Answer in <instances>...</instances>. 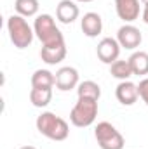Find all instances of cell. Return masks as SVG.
Instances as JSON below:
<instances>
[{
	"mask_svg": "<svg viewBox=\"0 0 148 149\" xmlns=\"http://www.w3.org/2000/svg\"><path fill=\"white\" fill-rule=\"evenodd\" d=\"M37 130L47 139L51 141H56V142H61L68 137L70 134V127L68 123L61 118V116H56L54 113L51 111H45L42 114L37 116Z\"/></svg>",
	"mask_w": 148,
	"mask_h": 149,
	"instance_id": "obj_1",
	"label": "cell"
},
{
	"mask_svg": "<svg viewBox=\"0 0 148 149\" xmlns=\"http://www.w3.org/2000/svg\"><path fill=\"white\" fill-rule=\"evenodd\" d=\"M7 31H9V37L11 42L14 43L16 49L23 50L26 47L32 45L33 37H35V31L33 28L28 24V21L19 16V14H12L9 19H7Z\"/></svg>",
	"mask_w": 148,
	"mask_h": 149,
	"instance_id": "obj_2",
	"label": "cell"
},
{
	"mask_svg": "<svg viewBox=\"0 0 148 149\" xmlns=\"http://www.w3.org/2000/svg\"><path fill=\"white\" fill-rule=\"evenodd\" d=\"M33 31H35V37L42 42L44 47L65 43V37L59 31V28L56 26V21L51 14H40V16L35 17Z\"/></svg>",
	"mask_w": 148,
	"mask_h": 149,
	"instance_id": "obj_3",
	"label": "cell"
},
{
	"mask_svg": "<svg viewBox=\"0 0 148 149\" xmlns=\"http://www.w3.org/2000/svg\"><path fill=\"white\" fill-rule=\"evenodd\" d=\"M96 116H98V101L91 97H78V101L70 111V121L73 127L85 128L96 121Z\"/></svg>",
	"mask_w": 148,
	"mask_h": 149,
	"instance_id": "obj_4",
	"label": "cell"
},
{
	"mask_svg": "<svg viewBox=\"0 0 148 149\" xmlns=\"http://www.w3.org/2000/svg\"><path fill=\"white\" fill-rule=\"evenodd\" d=\"M94 137L101 149H124V135L111 125L110 121H101L94 128Z\"/></svg>",
	"mask_w": 148,
	"mask_h": 149,
	"instance_id": "obj_5",
	"label": "cell"
},
{
	"mask_svg": "<svg viewBox=\"0 0 148 149\" xmlns=\"http://www.w3.org/2000/svg\"><path fill=\"white\" fill-rule=\"evenodd\" d=\"M120 43L117 42V38H111V37H106V38H101L98 47H96V54H98V59L105 64H113L118 56H120Z\"/></svg>",
	"mask_w": 148,
	"mask_h": 149,
	"instance_id": "obj_6",
	"label": "cell"
},
{
	"mask_svg": "<svg viewBox=\"0 0 148 149\" xmlns=\"http://www.w3.org/2000/svg\"><path fill=\"white\" fill-rule=\"evenodd\" d=\"M117 42L120 43L122 49L134 50V49H138V47L141 45L143 35H141V31H140L136 26H132V24H124V26H120L118 31H117Z\"/></svg>",
	"mask_w": 148,
	"mask_h": 149,
	"instance_id": "obj_7",
	"label": "cell"
},
{
	"mask_svg": "<svg viewBox=\"0 0 148 149\" xmlns=\"http://www.w3.org/2000/svg\"><path fill=\"white\" fill-rule=\"evenodd\" d=\"M140 2L141 0H115V12H117L118 19H122L127 24L136 21L140 17V14L143 12L140 7Z\"/></svg>",
	"mask_w": 148,
	"mask_h": 149,
	"instance_id": "obj_8",
	"label": "cell"
},
{
	"mask_svg": "<svg viewBox=\"0 0 148 149\" xmlns=\"http://www.w3.org/2000/svg\"><path fill=\"white\" fill-rule=\"evenodd\" d=\"M78 71L72 66H63L56 71V87L61 92H68L78 87Z\"/></svg>",
	"mask_w": 148,
	"mask_h": 149,
	"instance_id": "obj_9",
	"label": "cell"
},
{
	"mask_svg": "<svg viewBox=\"0 0 148 149\" xmlns=\"http://www.w3.org/2000/svg\"><path fill=\"white\" fill-rule=\"evenodd\" d=\"M115 97L117 101L122 104V106H132L138 97H140V92H138V85L129 81V80H124L117 85L115 88Z\"/></svg>",
	"mask_w": 148,
	"mask_h": 149,
	"instance_id": "obj_10",
	"label": "cell"
},
{
	"mask_svg": "<svg viewBox=\"0 0 148 149\" xmlns=\"http://www.w3.org/2000/svg\"><path fill=\"white\" fill-rule=\"evenodd\" d=\"M80 28L85 37L96 38L103 31V19L98 12H85L84 17L80 19Z\"/></svg>",
	"mask_w": 148,
	"mask_h": 149,
	"instance_id": "obj_11",
	"label": "cell"
},
{
	"mask_svg": "<svg viewBox=\"0 0 148 149\" xmlns=\"http://www.w3.org/2000/svg\"><path fill=\"white\" fill-rule=\"evenodd\" d=\"M78 14H80V10H78V5L75 3V0H61L56 5V17L63 24H72L78 17Z\"/></svg>",
	"mask_w": 148,
	"mask_h": 149,
	"instance_id": "obj_12",
	"label": "cell"
},
{
	"mask_svg": "<svg viewBox=\"0 0 148 149\" xmlns=\"http://www.w3.org/2000/svg\"><path fill=\"white\" fill-rule=\"evenodd\" d=\"M40 57L45 64L49 66H54V64H59L65 57H66V45L65 43H58V45H47L40 49Z\"/></svg>",
	"mask_w": 148,
	"mask_h": 149,
	"instance_id": "obj_13",
	"label": "cell"
},
{
	"mask_svg": "<svg viewBox=\"0 0 148 149\" xmlns=\"http://www.w3.org/2000/svg\"><path fill=\"white\" fill-rule=\"evenodd\" d=\"M127 61L131 64L132 74H136V76H145V74H148V52L136 50V52L131 54V57Z\"/></svg>",
	"mask_w": 148,
	"mask_h": 149,
	"instance_id": "obj_14",
	"label": "cell"
},
{
	"mask_svg": "<svg viewBox=\"0 0 148 149\" xmlns=\"http://www.w3.org/2000/svg\"><path fill=\"white\" fill-rule=\"evenodd\" d=\"M56 85V74L49 70H37L32 74V87L33 88H52Z\"/></svg>",
	"mask_w": 148,
	"mask_h": 149,
	"instance_id": "obj_15",
	"label": "cell"
},
{
	"mask_svg": "<svg viewBox=\"0 0 148 149\" xmlns=\"http://www.w3.org/2000/svg\"><path fill=\"white\" fill-rule=\"evenodd\" d=\"M77 95L78 97H91V99L99 101V97H101V87L96 81H92V80H84L77 87Z\"/></svg>",
	"mask_w": 148,
	"mask_h": 149,
	"instance_id": "obj_16",
	"label": "cell"
},
{
	"mask_svg": "<svg viewBox=\"0 0 148 149\" xmlns=\"http://www.w3.org/2000/svg\"><path fill=\"white\" fill-rule=\"evenodd\" d=\"M52 101V88H33L30 90V102L35 108H45Z\"/></svg>",
	"mask_w": 148,
	"mask_h": 149,
	"instance_id": "obj_17",
	"label": "cell"
},
{
	"mask_svg": "<svg viewBox=\"0 0 148 149\" xmlns=\"http://www.w3.org/2000/svg\"><path fill=\"white\" fill-rule=\"evenodd\" d=\"M110 74L113 78L124 81V80H129L132 76V70H131V64L129 61H124V59H117L113 64H110Z\"/></svg>",
	"mask_w": 148,
	"mask_h": 149,
	"instance_id": "obj_18",
	"label": "cell"
},
{
	"mask_svg": "<svg viewBox=\"0 0 148 149\" xmlns=\"http://www.w3.org/2000/svg\"><path fill=\"white\" fill-rule=\"evenodd\" d=\"M38 0H16L14 2V9L16 14L23 16V17H33L38 12Z\"/></svg>",
	"mask_w": 148,
	"mask_h": 149,
	"instance_id": "obj_19",
	"label": "cell"
},
{
	"mask_svg": "<svg viewBox=\"0 0 148 149\" xmlns=\"http://www.w3.org/2000/svg\"><path fill=\"white\" fill-rule=\"evenodd\" d=\"M138 92H140V97L143 99V102L148 106V78H143L138 83Z\"/></svg>",
	"mask_w": 148,
	"mask_h": 149,
	"instance_id": "obj_20",
	"label": "cell"
},
{
	"mask_svg": "<svg viewBox=\"0 0 148 149\" xmlns=\"http://www.w3.org/2000/svg\"><path fill=\"white\" fill-rule=\"evenodd\" d=\"M141 17H143V21L148 24V5H145V9H143V12H141Z\"/></svg>",
	"mask_w": 148,
	"mask_h": 149,
	"instance_id": "obj_21",
	"label": "cell"
},
{
	"mask_svg": "<svg viewBox=\"0 0 148 149\" xmlns=\"http://www.w3.org/2000/svg\"><path fill=\"white\" fill-rule=\"evenodd\" d=\"M19 149H37V148H33V146H23V148H19Z\"/></svg>",
	"mask_w": 148,
	"mask_h": 149,
	"instance_id": "obj_22",
	"label": "cell"
},
{
	"mask_svg": "<svg viewBox=\"0 0 148 149\" xmlns=\"http://www.w3.org/2000/svg\"><path fill=\"white\" fill-rule=\"evenodd\" d=\"M75 2H84V3H89V2H94V0H75Z\"/></svg>",
	"mask_w": 148,
	"mask_h": 149,
	"instance_id": "obj_23",
	"label": "cell"
},
{
	"mask_svg": "<svg viewBox=\"0 0 148 149\" xmlns=\"http://www.w3.org/2000/svg\"><path fill=\"white\" fill-rule=\"evenodd\" d=\"M141 3H143V5H148V0H141Z\"/></svg>",
	"mask_w": 148,
	"mask_h": 149,
	"instance_id": "obj_24",
	"label": "cell"
}]
</instances>
